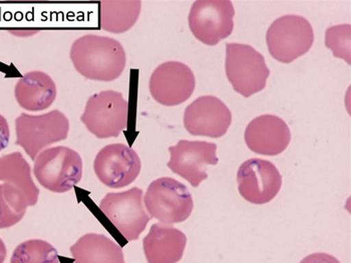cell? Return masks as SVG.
Here are the masks:
<instances>
[{
	"mask_svg": "<svg viewBox=\"0 0 351 263\" xmlns=\"http://www.w3.org/2000/svg\"><path fill=\"white\" fill-rule=\"evenodd\" d=\"M171 154L168 167L197 188L207 179V166L217 165V145L205 141L181 140L169 148Z\"/></svg>",
	"mask_w": 351,
	"mask_h": 263,
	"instance_id": "4fadbf2b",
	"label": "cell"
},
{
	"mask_svg": "<svg viewBox=\"0 0 351 263\" xmlns=\"http://www.w3.org/2000/svg\"><path fill=\"white\" fill-rule=\"evenodd\" d=\"M237 183L240 195L246 201L262 205L277 196L282 186V176L273 163L253 158L239 167Z\"/></svg>",
	"mask_w": 351,
	"mask_h": 263,
	"instance_id": "7c38bea8",
	"label": "cell"
},
{
	"mask_svg": "<svg viewBox=\"0 0 351 263\" xmlns=\"http://www.w3.org/2000/svg\"><path fill=\"white\" fill-rule=\"evenodd\" d=\"M141 10L140 0H105L99 3V25L106 32L123 34L135 25Z\"/></svg>",
	"mask_w": 351,
	"mask_h": 263,
	"instance_id": "ffe728a7",
	"label": "cell"
},
{
	"mask_svg": "<svg viewBox=\"0 0 351 263\" xmlns=\"http://www.w3.org/2000/svg\"><path fill=\"white\" fill-rule=\"evenodd\" d=\"M187 236L168 224L152 226L148 236L143 240L145 255L148 263H177L183 258Z\"/></svg>",
	"mask_w": 351,
	"mask_h": 263,
	"instance_id": "2e32d148",
	"label": "cell"
},
{
	"mask_svg": "<svg viewBox=\"0 0 351 263\" xmlns=\"http://www.w3.org/2000/svg\"><path fill=\"white\" fill-rule=\"evenodd\" d=\"M69 132V119L58 110L38 116L23 113L15 119V144L34 161L47 146L66 140Z\"/></svg>",
	"mask_w": 351,
	"mask_h": 263,
	"instance_id": "5b68a950",
	"label": "cell"
},
{
	"mask_svg": "<svg viewBox=\"0 0 351 263\" xmlns=\"http://www.w3.org/2000/svg\"><path fill=\"white\" fill-rule=\"evenodd\" d=\"M10 263H60L58 251L40 239H32L21 243L12 253Z\"/></svg>",
	"mask_w": 351,
	"mask_h": 263,
	"instance_id": "7402d4cb",
	"label": "cell"
},
{
	"mask_svg": "<svg viewBox=\"0 0 351 263\" xmlns=\"http://www.w3.org/2000/svg\"><path fill=\"white\" fill-rule=\"evenodd\" d=\"M34 173L43 188L51 192L66 193L82 180V157L69 147L49 148L34 160Z\"/></svg>",
	"mask_w": 351,
	"mask_h": 263,
	"instance_id": "7a4b0ae2",
	"label": "cell"
},
{
	"mask_svg": "<svg viewBox=\"0 0 351 263\" xmlns=\"http://www.w3.org/2000/svg\"><path fill=\"white\" fill-rule=\"evenodd\" d=\"M6 255H8V250H6V247L3 241L0 238V263L4 262Z\"/></svg>",
	"mask_w": 351,
	"mask_h": 263,
	"instance_id": "484cf974",
	"label": "cell"
},
{
	"mask_svg": "<svg viewBox=\"0 0 351 263\" xmlns=\"http://www.w3.org/2000/svg\"><path fill=\"white\" fill-rule=\"evenodd\" d=\"M196 87L194 73L183 62H167L157 67L149 79V93L162 106H175L185 103Z\"/></svg>",
	"mask_w": 351,
	"mask_h": 263,
	"instance_id": "8fae6325",
	"label": "cell"
},
{
	"mask_svg": "<svg viewBox=\"0 0 351 263\" xmlns=\"http://www.w3.org/2000/svg\"><path fill=\"white\" fill-rule=\"evenodd\" d=\"M14 95L21 108L29 112H40L53 105L56 87L47 73L29 71L16 82Z\"/></svg>",
	"mask_w": 351,
	"mask_h": 263,
	"instance_id": "e0dca14e",
	"label": "cell"
},
{
	"mask_svg": "<svg viewBox=\"0 0 351 263\" xmlns=\"http://www.w3.org/2000/svg\"><path fill=\"white\" fill-rule=\"evenodd\" d=\"M69 56L80 75L99 82L118 79L127 65L125 49L118 41L95 34L73 41Z\"/></svg>",
	"mask_w": 351,
	"mask_h": 263,
	"instance_id": "6da1fadb",
	"label": "cell"
},
{
	"mask_svg": "<svg viewBox=\"0 0 351 263\" xmlns=\"http://www.w3.org/2000/svg\"><path fill=\"white\" fill-rule=\"evenodd\" d=\"M10 130L8 121L0 115V151L5 149L10 143Z\"/></svg>",
	"mask_w": 351,
	"mask_h": 263,
	"instance_id": "d4e9b609",
	"label": "cell"
},
{
	"mask_svg": "<svg viewBox=\"0 0 351 263\" xmlns=\"http://www.w3.org/2000/svg\"><path fill=\"white\" fill-rule=\"evenodd\" d=\"M99 209L128 241L136 240L151 220L143 204V191L136 187L108 193L99 203Z\"/></svg>",
	"mask_w": 351,
	"mask_h": 263,
	"instance_id": "9c48e42d",
	"label": "cell"
},
{
	"mask_svg": "<svg viewBox=\"0 0 351 263\" xmlns=\"http://www.w3.org/2000/svg\"><path fill=\"white\" fill-rule=\"evenodd\" d=\"M0 181L15 187L27 200L28 205L38 203L40 189L32 180L29 164L19 152L0 158Z\"/></svg>",
	"mask_w": 351,
	"mask_h": 263,
	"instance_id": "d6986e66",
	"label": "cell"
},
{
	"mask_svg": "<svg viewBox=\"0 0 351 263\" xmlns=\"http://www.w3.org/2000/svg\"><path fill=\"white\" fill-rule=\"evenodd\" d=\"M291 141L287 124L274 115H262L249 123L245 130L247 147L259 155L277 156Z\"/></svg>",
	"mask_w": 351,
	"mask_h": 263,
	"instance_id": "9a60e30c",
	"label": "cell"
},
{
	"mask_svg": "<svg viewBox=\"0 0 351 263\" xmlns=\"http://www.w3.org/2000/svg\"><path fill=\"white\" fill-rule=\"evenodd\" d=\"M232 123L228 106L214 95H203L186 108L184 126L193 136L221 138Z\"/></svg>",
	"mask_w": 351,
	"mask_h": 263,
	"instance_id": "5bb4252c",
	"label": "cell"
},
{
	"mask_svg": "<svg viewBox=\"0 0 351 263\" xmlns=\"http://www.w3.org/2000/svg\"><path fill=\"white\" fill-rule=\"evenodd\" d=\"M71 253L75 263H125L122 247L103 234L82 236Z\"/></svg>",
	"mask_w": 351,
	"mask_h": 263,
	"instance_id": "ac0fdd59",
	"label": "cell"
},
{
	"mask_svg": "<svg viewBox=\"0 0 351 263\" xmlns=\"http://www.w3.org/2000/svg\"><path fill=\"white\" fill-rule=\"evenodd\" d=\"M300 263H340V262L330 254L318 252L303 258Z\"/></svg>",
	"mask_w": 351,
	"mask_h": 263,
	"instance_id": "cb8c5ba5",
	"label": "cell"
},
{
	"mask_svg": "<svg viewBox=\"0 0 351 263\" xmlns=\"http://www.w3.org/2000/svg\"><path fill=\"white\" fill-rule=\"evenodd\" d=\"M313 41V28L306 19L299 15L279 17L266 34L269 54L282 64H290L308 53Z\"/></svg>",
	"mask_w": 351,
	"mask_h": 263,
	"instance_id": "8992f818",
	"label": "cell"
},
{
	"mask_svg": "<svg viewBox=\"0 0 351 263\" xmlns=\"http://www.w3.org/2000/svg\"><path fill=\"white\" fill-rule=\"evenodd\" d=\"M225 67L234 91L244 98L263 91L270 75L264 56L243 43H227Z\"/></svg>",
	"mask_w": 351,
	"mask_h": 263,
	"instance_id": "3957f363",
	"label": "cell"
},
{
	"mask_svg": "<svg viewBox=\"0 0 351 263\" xmlns=\"http://www.w3.org/2000/svg\"><path fill=\"white\" fill-rule=\"evenodd\" d=\"M27 200L10 184H0V229L10 228L21 221L27 212Z\"/></svg>",
	"mask_w": 351,
	"mask_h": 263,
	"instance_id": "44dd1931",
	"label": "cell"
},
{
	"mask_svg": "<svg viewBox=\"0 0 351 263\" xmlns=\"http://www.w3.org/2000/svg\"><path fill=\"white\" fill-rule=\"evenodd\" d=\"M129 103L121 93L103 91L88 100L81 121L99 139L117 138L127 128Z\"/></svg>",
	"mask_w": 351,
	"mask_h": 263,
	"instance_id": "52a82bcc",
	"label": "cell"
},
{
	"mask_svg": "<svg viewBox=\"0 0 351 263\" xmlns=\"http://www.w3.org/2000/svg\"><path fill=\"white\" fill-rule=\"evenodd\" d=\"M351 25H341L329 27L325 34V45L331 49L335 58H342L350 65Z\"/></svg>",
	"mask_w": 351,
	"mask_h": 263,
	"instance_id": "603a6c76",
	"label": "cell"
},
{
	"mask_svg": "<svg viewBox=\"0 0 351 263\" xmlns=\"http://www.w3.org/2000/svg\"><path fill=\"white\" fill-rule=\"evenodd\" d=\"M144 201L149 217L168 225L187 220L194 208L187 186L170 177L152 182Z\"/></svg>",
	"mask_w": 351,
	"mask_h": 263,
	"instance_id": "277c9868",
	"label": "cell"
},
{
	"mask_svg": "<svg viewBox=\"0 0 351 263\" xmlns=\"http://www.w3.org/2000/svg\"><path fill=\"white\" fill-rule=\"evenodd\" d=\"M234 15L235 10L230 0H198L191 8L188 21L197 40L216 45L231 36Z\"/></svg>",
	"mask_w": 351,
	"mask_h": 263,
	"instance_id": "ba28073f",
	"label": "cell"
},
{
	"mask_svg": "<svg viewBox=\"0 0 351 263\" xmlns=\"http://www.w3.org/2000/svg\"><path fill=\"white\" fill-rule=\"evenodd\" d=\"M142 163L136 151L125 144L104 147L95 159L94 170L101 184L112 189L133 183L140 175Z\"/></svg>",
	"mask_w": 351,
	"mask_h": 263,
	"instance_id": "30bf717a",
	"label": "cell"
}]
</instances>
